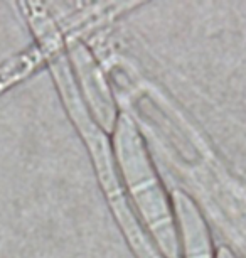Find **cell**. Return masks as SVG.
<instances>
[{"instance_id":"1","label":"cell","mask_w":246,"mask_h":258,"mask_svg":"<svg viewBox=\"0 0 246 258\" xmlns=\"http://www.w3.org/2000/svg\"><path fill=\"white\" fill-rule=\"evenodd\" d=\"M115 155L138 211L167 258H181L179 235L171 206L133 120L122 113L115 125Z\"/></svg>"},{"instance_id":"2","label":"cell","mask_w":246,"mask_h":258,"mask_svg":"<svg viewBox=\"0 0 246 258\" xmlns=\"http://www.w3.org/2000/svg\"><path fill=\"white\" fill-rule=\"evenodd\" d=\"M64 46L69 51L71 64L79 80L81 90H83L81 96H85L83 101L85 105H88L90 115L100 123L103 134L113 132L117 125V110H115L112 93L103 78V73L90 51L86 49V46L81 44L78 39H67L64 41Z\"/></svg>"},{"instance_id":"3","label":"cell","mask_w":246,"mask_h":258,"mask_svg":"<svg viewBox=\"0 0 246 258\" xmlns=\"http://www.w3.org/2000/svg\"><path fill=\"white\" fill-rule=\"evenodd\" d=\"M172 203L179 221L184 258H213V243L207 225L194 201L184 191L176 189Z\"/></svg>"},{"instance_id":"4","label":"cell","mask_w":246,"mask_h":258,"mask_svg":"<svg viewBox=\"0 0 246 258\" xmlns=\"http://www.w3.org/2000/svg\"><path fill=\"white\" fill-rule=\"evenodd\" d=\"M216 258H234V255L228 246H219L218 253H216Z\"/></svg>"},{"instance_id":"5","label":"cell","mask_w":246,"mask_h":258,"mask_svg":"<svg viewBox=\"0 0 246 258\" xmlns=\"http://www.w3.org/2000/svg\"><path fill=\"white\" fill-rule=\"evenodd\" d=\"M4 93V83H2V80H0V95Z\"/></svg>"}]
</instances>
